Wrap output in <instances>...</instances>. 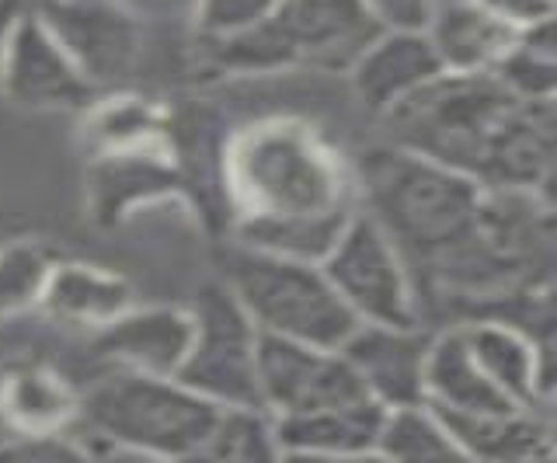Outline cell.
Instances as JSON below:
<instances>
[{
    "mask_svg": "<svg viewBox=\"0 0 557 463\" xmlns=\"http://www.w3.org/2000/svg\"><path fill=\"white\" fill-rule=\"evenodd\" d=\"M387 118L400 150L492 188H533L550 175V101L519 98L498 77L435 74Z\"/></svg>",
    "mask_w": 557,
    "mask_h": 463,
    "instance_id": "6da1fadb",
    "label": "cell"
},
{
    "mask_svg": "<svg viewBox=\"0 0 557 463\" xmlns=\"http://www.w3.org/2000/svg\"><path fill=\"white\" fill-rule=\"evenodd\" d=\"M237 182L255 210L248 237L258 251L324 262L348 223L345 192L335 164L307 136L255 133L237 150Z\"/></svg>",
    "mask_w": 557,
    "mask_h": 463,
    "instance_id": "7a4b0ae2",
    "label": "cell"
},
{
    "mask_svg": "<svg viewBox=\"0 0 557 463\" xmlns=\"http://www.w3.org/2000/svg\"><path fill=\"white\" fill-rule=\"evenodd\" d=\"M376 223L397 251L440 283L478 234L481 185L411 150H376L362 164Z\"/></svg>",
    "mask_w": 557,
    "mask_h": 463,
    "instance_id": "3957f363",
    "label": "cell"
},
{
    "mask_svg": "<svg viewBox=\"0 0 557 463\" xmlns=\"http://www.w3.org/2000/svg\"><path fill=\"white\" fill-rule=\"evenodd\" d=\"M84 418L101 439L157 456H191L213 433L220 404L171 376L122 373L84 398Z\"/></svg>",
    "mask_w": 557,
    "mask_h": 463,
    "instance_id": "277c9868",
    "label": "cell"
},
{
    "mask_svg": "<svg viewBox=\"0 0 557 463\" xmlns=\"http://www.w3.org/2000/svg\"><path fill=\"white\" fill-rule=\"evenodd\" d=\"M234 297L258 331L321 349H342V341L362 324L324 268L258 248L234 262Z\"/></svg>",
    "mask_w": 557,
    "mask_h": 463,
    "instance_id": "5b68a950",
    "label": "cell"
},
{
    "mask_svg": "<svg viewBox=\"0 0 557 463\" xmlns=\"http://www.w3.org/2000/svg\"><path fill=\"white\" fill-rule=\"evenodd\" d=\"M191 346L174 380L220 408H265L258 384V328L226 289H206L191 317Z\"/></svg>",
    "mask_w": 557,
    "mask_h": 463,
    "instance_id": "8992f818",
    "label": "cell"
},
{
    "mask_svg": "<svg viewBox=\"0 0 557 463\" xmlns=\"http://www.w3.org/2000/svg\"><path fill=\"white\" fill-rule=\"evenodd\" d=\"M321 268L359 321L414 328V300L405 259L373 216L348 220L335 248L324 254Z\"/></svg>",
    "mask_w": 557,
    "mask_h": 463,
    "instance_id": "52a82bcc",
    "label": "cell"
},
{
    "mask_svg": "<svg viewBox=\"0 0 557 463\" xmlns=\"http://www.w3.org/2000/svg\"><path fill=\"white\" fill-rule=\"evenodd\" d=\"M258 384L261 401L278 415L373 401L338 349L307 346L269 331H258Z\"/></svg>",
    "mask_w": 557,
    "mask_h": 463,
    "instance_id": "ba28073f",
    "label": "cell"
},
{
    "mask_svg": "<svg viewBox=\"0 0 557 463\" xmlns=\"http://www.w3.org/2000/svg\"><path fill=\"white\" fill-rule=\"evenodd\" d=\"M0 88L28 109H74L91 95V80L70 60L49 25L22 11L8 42Z\"/></svg>",
    "mask_w": 557,
    "mask_h": 463,
    "instance_id": "9c48e42d",
    "label": "cell"
},
{
    "mask_svg": "<svg viewBox=\"0 0 557 463\" xmlns=\"http://www.w3.org/2000/svg\"><path fill=\"white\" fill-rule=\"evenodd\" d=\"M356 370L370 398L383 408L425 401V355L429 346L411 328L359 324L338 349Z\"/></svg>",
    "mask_w": 557,
    "mask_h": 463,
    "instance_id": "30bf717a",
    "label": "cell"
},
{
    "mask_svg": "<svg viewBox=\"0 0 557 463\" xmlns=\"http://www.w3.org/2000/svg\"><path fill=\"white\" fill-rule=\"evenodd\" d=\"M42 22L87 80L122 77L136 57L133 22L95 0H52Z\"/></svg>",
    "mask_w": 557,
    "mask_h": 463,
    "instance_id": "8fae6325",
    "label": "cell"
},
{
    "mask_svg": "<svg viewBox=\"0 0 557 463\" xmlns=\"http://www.w3.org/2000/svg\"><path fill=\"white\" fill-rule=\"evenodd\" d=\"M435 74H443V63L435 57L425 32L394 28L391 36L370 42L356 57V91L370 109L387 112L400 98H408Z\"/></svg>",
    "mask_w": 557,
    "mask_h": 463,
    "instance_id": "7c38bea8",
    "label": "cell"
},
{
    "mask_svg": "<svg viewBox=\"0 0 557 463\" xmlns=\"http://www.w3.org/2000/svg\"><path fill=\"white\" fill-rule=\"evenodd\" d=\"M380 401L324 408L307 415H278L272 425L278 453L289 456H359L373 453L383 425Z\"/></svg>",
    "mask_w": 557,
    "mask_h": 463,
    "instance_id": "4fadbf2b",
    "label": "cell"
},
{
    "mask_svg": "<svg viewBox=\"0 0 557 463\" xmlns=\"http://www.w3.org/2000/svg\"><path fill=\"white\" fill-rule=\"evenodd\" d=\"M275 25L286 32L293 49L342 60V53H362L376 36V22L366 0H275Z\"/></svg>",
    "mask_w": 557,
    "mask_h": 463,
    "instance_id": "5bb4252c",
    "label": "cell"
},
{
    "mask_svg": "<svg viewBox=\"0 0 557 463\" xmlns=\"http://www.w3.org/2000/svg\"><path fill=\"white\" fill-rule=\"evenodd\" d=\"M191 317L182 311H144L129 317H112L95 341L101 355H112L136 373L174 376L191 346Z\"/></svg>",
    "mask_w": 557,
    "mask_h": 463,
    "instance_id": "9a60e30c",
    "label": "cell"
},
{
    "mask_svg": "<svg viewBox=\"0 0 557 463\" xmlns=\"http://www.w3.org/2000/svg\"><path fill=\"white\" fill-rule=\"evenodd\" d=\"M425 401L429 408L457 415H505L519 404L484 376L470 355L463 331L443 335L425 355Z\"/></svg>",
    "mask_w": 557,
    "mask_h": 463,
    "instance_id": "2e32d148",
    "label": "cell"
},
{
    "mask_svg": "<svg viewBox=\"0 0 557 463\" xmlns=\"http://www.w3.org/2000/svg\"><path fill=\"white\" fill-rule=\"evenodd\" d=\"M432 49L449 71H481L487 63H498L505 49H512V25L502 22L478 0H460V4L432 8Z\"/></svg>",
    "mask_w": 557,
    "mask_h": 463,
    "instance_id": "e0dca14e",
    "label": "cell"
},
{
    "mask_svg": "<svg viewBox=\"0 0 557 463\" xmlns=\"http://www.w3.org/2000/svg\"><path fill=\"white\" fill-rule=\"evenodd\" d=\"M463 456L481 460H530L547 453V433L533 418L505 411V415H457L432 408Z\"/></svg>",
    "mask_w": 557,
    "mask_h": 463,
    "instance_id": "ac0fdd59",
    "label": "cell"
},
{
    "mask_svg": "<svg viewBox=\"0 0 557 463\" xmlns=\"http://www.w3.org/2000/svg\"><path fill=\"white\" fill-rule=\"evenodd\" d=\"M463 341L474 363L498 390H505L516 404L536 398L540 387V359L519 331H512L505 321H478L474 328L463 331Z\"/></svg>",
    "mask_w": 557,
    "mask_h": 463,
    "instance_id": "d6986e66",
    "label": "cell"
},
{
    "mask_svg": "<svg viewBox=\"0 0 557 463\" xmlns=\"http://www.w3.org/2000/svg\"><path fill=\"white\" fill-rule=\"evenodd\" d=\"M42 300L52 314L66 321H112L126 311L129 289L122 286V279L104 276V272L66 265L49 272Z\"/></svg>",
    "mask_w": 557,
    "mask_h": 463,
    "instance_id": "ffe728a7",
    "label": "cell"
},
{
    "mask_svg": "<svg viewBox=\"0 0 557 463\" xmlns=\"http://www.w3.org/2000/svg\"><path fill=\"white\" fill-rule=\"evenodd\" d=\"M376 450L383 456H397V460L463 456L460 446L446 433V425L440 422V415H435L432 408L425 411L422 404H397L391 411H383Z\"/></svg>",
    "mask_w": 557,
    "mask_h": 463,
    "instance_id": "44dd1931",
    "label": "cell"
},
{
    "mask_svg": "<svg viewBox=\"0 0 557 463\" xmlns=\"http://www.w3.org/2000/svg\"><path fill=\"white\" fill-rule=\"evenodd\" d=\"M202 456H216V460H269L278 456L275 433L269 418L261 415V408H234L226 404L220 408V415L213 422V433H209Z\"/></svg>",
    "mask_w": 557,
    "mask_h": 463,
    "instance_id": "7402d4cb",
    "label": "cell"
},
{
    "mask_svg": "<svg viewBox=\"0 0 557 463\" xmlns=\"http://www.w3.org/2000/svg\"><path fill=\"white\" fill-rule=\"evenodd\" d=\"M171 185H174L171 171L161 167L157 161H112V164L98 167L95 202L101 213H119L126 202H133L139 196L164 192Z\"/></svg>",
    "mask_w": 557,
    "mask_h": 463,
    "instance_id": "603a6c76",
    "label": "cell"
},
{
    "mask_svg": "<svg viewBox=\"0 0 557 463\" xmlns=\"http://www.w3.org/2000/svg\"><path fill=\"white\" fill-rule=\"evenodd\" d=\"M8 411L17 425L32 428V433H46V428L60 425L70 411L66 393L49 380L46 373H17L8 384Z\"/></svg>",
    "mask_w": 557,
    "mask_h": 463,
    "instance_id": "cb8c5ba5",
    "label": "cell"
},
{
    "mask_svg": "<svg viewBox=\"0 0 557 463\" xmlns=\"http://www.w3.org/2000/svg\"><path fill=\"white\" fill-rule=\"evenodd\" d=\"M49 259L35 245H14L0 254V314L22 311L32 300H42L49 279Z\"/></svg>",
    "mask_w": 557,
    "mask_h": 463,
    "instance_id": "d4e9b609",
    "label": "cell"
},
{
    "mask_svg": "<svg viewBox=\"0 0 557 463\" xmlns=\"http://www.w3.org/2000/svg\"><path fill=\"white\" fill-rule=\"evenodd\" d=\"M498 80L519 98L550 101L554 95V53L522 42L516 49H505L498 60Z\"/></svg>",
    "mask_w": 557,
    "mask_h": 463,
    "instance_id": "484cf974",
    "label": "cell"
},
{
    "mask_svg": "<svg viewBox=\"0 0 557 463\" xmlns=\"http://www.w3.org/2000/svg\"><path fill=\"white\" fill-rule=\"evenodd\" d=\"M275 11V0H206L202 4V25L213 36H234L258 22H265Z\"/></svg>",
    "mask_w": 557,
    "mask_h": 463,
    "instance_id": "4316f807",
    "label": "cell"
},
{
    "mask_svg": "<svg viewBox=\"0 0 557 463\" xmlns=\"http://www.w3.org/2000/svg\"><path fill=\"white\" fill-rule=\"evenodd\" d=\"M366 8L376 22L391 28L425 32L432 18V0H366Z\"/></svg>",
    "mask_w": 557,
    "mask_h": 463,
    "instance_id": "83f0119b",
    "label": "cell"
},
{
    "mask_svg": "<svg viewBox=\"0 0 557 463\" xmlns=\"http://www.w3.org/2000/svg\"><path fill=\"white\" fill-rule=\"evenodd\" d=\"M481 4L509 25H516V22L536 25V22L550 18V0H481Z\"/></svg>",
    "mask_w": 557,
    "mask_h": 463,
    "instance_id": "f1b7e54d",
    "label": "cell"
},
{
    "mask_svg": "<svg viewBox=\"0 0 557 463\" xmlns=\"http://www.w3.org/2000/svg\"><path fill=\"white\" fill-rule=\"evenodd\" d=\"M22 0H0V74H4V60H8V42H11V32L22 18Z\"/></svg>",
    "mask_w": 557,
    "mask_h": 463,
    "instance_id": "f546056e",
    "label": "cell"
}]
</instances>
